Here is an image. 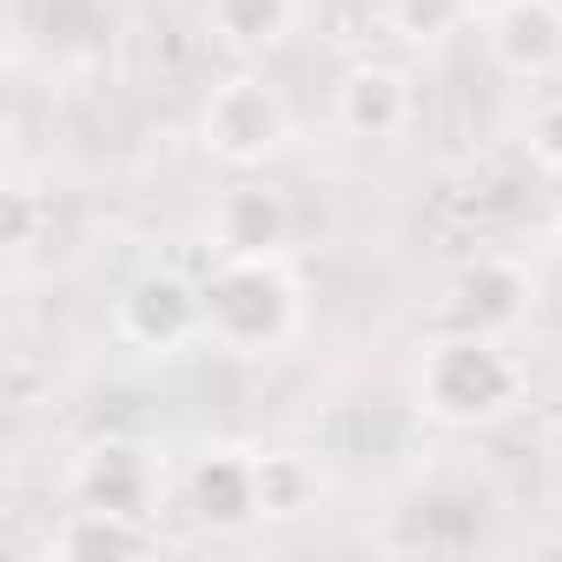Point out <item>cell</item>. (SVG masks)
I'll return each mask as SVG.
<instances>
[{"mask_svg": "<svg viewBox=\"0 0 562 562\" xmlns=\"http://www.w3.org/2000/svg\"><path fill=\"white\" fill-rule=\"evenodd\" d=\"M74 496L87 509H126V516H146L153 503V470L133 443L106 437V443H87L80 463H74Z\"/></svg>", "mask_w": 562, "mask_h": 562, "instance_id": "9", "label": "cell"}, {"mask_svg": "<svg viewBox=\"0 0 562 562\" xmlns=\"http://www.w3.org/2000/svg\"><path fill=\"white\" fill-rule=\"evenodd\" d=\"M205 338L225 351H278L299 331V285L278 265V251H225L205 278Z\"/></svg>", "mask_w": 562, "mask_h": 562, "instance_id": "1", "label": "cell"}, {"mask_svg": "<svg viewBox=\"0 0 562 562\" xmlns=\"http://www.w3.org/2000/svg\"><path fill=\"white\" fill-rule=\"evenodd\" d=\"M186 503L205 529H245L258 509V457H238V450H205L186 476Z\"/></svg>", "mask_w": 562, "mask_h": 562, "instance_id": "7", "label": "cell"}, {"mask_svg": "<svg viewBox=\"0 0 562 562\" xmlns=\"http://www.w3.org/2000/svg\"><path fill=\"white\" fill-rule=\"evenodd\" d=\"M205 331V292L179 271H146L120 299V338L139 351H179Z\"/></svg>", "mask_w": 562, "mask_h": 562, "instance_id": "4", "label": "cell"}, {"mask_svg": "<svg viewBox=\"0 0 562 562\" xmlns=\"http://www.w3.org/2000/svg\"><path fill=\"white\" fill-rule=\"evenodd\" d=\"M331 113H338V126L358 133V139H391V133H404V120H411V87H404L397 67L364 60V67H351V74L338 80Z\"/></svg>", "mask_w": 562, "mask_h": 562, "instance_id": "8", "label": "cell"}, {"mask_svg": "<svg viewBox=\"0 0 562 562\" xmlns=\"http://www.w3.org/2000/svg\"><path fill=\"white\" fill-rule=\"evenodd\" d=\"M8 245H14V251L34 245V192H27V186L8 192Z\"/></svg>", "mask_w": 562, "mask_h": 562, "instance_id": "16", "label": "cell"}, {"mask_svg": "<svg viewBox=\"0 0 562 562\" xmlns=\"http://www.w3.org/2000/svg\"><path fill=\"white\" fill-rule=\"evenodd\" d=\"M490 60L516 80H542L562 67V8L555 0H496L490 8Z\"/></svg>", "mask_w": 562, "mask_h": 562, "instance_id": "5", "label": "cell"}, {"mask_svg": "<svg viewBox=\"0 0 562 562\" xmlns=\"http://www.w3.org/2000/svg\"><path fill=\"white\" fill-rule=\"evenodd\" d=\"M549 218L562 225V166H549Z\"/></svg>", "mask_w": 562, "mask_h": 562, "instance_id": "17", "label": "cell"}, {"mask_svg": "<svg viewBox=\"0 0 562 562\" xmlns=\"http://www.w3.org/2000/svg\"><path fill=\"white\" fill-rule=\"evenodd\" d=\"M159 536L146 516H126V509H74V522L54 536V555L67 562H133V555H153Z\"/></svg>", "mask_w": 562, "mask_h": 562, "instance_id": "11", "label": "cell"}, {"mask_svg": "<svg viewBox=\"0 0 562 562\" xmlns=\"http://www.w3.org/2000/svg\"><path fill=\"white\" fill-rule=\"evenodd\" d=\"M212 232L225 251H285L292 238V199L278 186H232L212 212Z\"/></svg>", "mask_w": 562, "mask_h": 562, "instance_id": "10", "label": "cell"}, {"mask_svg": "<svg viewBox=\"0 0 562 562\" xmlns=\"http://www.w3.org/2000/svg\"><path fill=\"white\" fill-rule=\"evenodd\" d=\"M443 299H450L443 312H450L457 331H503V325H516L522 305H529V278H522L509 258H470V265L450 278Z\"/></svg>", "mask_w": 562, "mask_h": 562, "instance_id": "6", "label": "cell"}, {"mask_svg": "<svg viewBox=\"0 0 562 562\" xmlns=\"http://www.w3.org/2000/svg\"><path fill=\"white\" fill-rule=\"evenodd\" d=\"M391 21L411 41H443L470 21V0H391Z\"/></svg>", "mask_w": 562, "mask_h": 562, "instance_id": "14", "label": "cell"}, {"mask_svg": "<svg viewBox=\"0 0 562 562\" xmlns=\"http://www.w3.org/2000/svg\"><path fill=\"white\" fill-rule=\"evenodd\" d=\"M292 120H285V100H278V87L238 74L225 80L212 100H205V146L225 159V166H265L278 146H285Z\"/></svg>", "mask_w": 562, "mask_h": 562, "instance_id": "3", "label": "cell"}, {"mask_svg": "<svg viewBox=\"0 0 562 562\" xmlns=\"http://www.w3.org/2000/svg\"><path fill=\"white\" fill-rule=\"evenodd\" d=\"M417 397L437 424H490L522 397V371L490 331H450L424 351Z\"/></svg>", "mask_w": 562, "mask_h": 562, "instance_id": "2", "label": "cell"}, {"mask_svg": "<svg viewBox=\"0 0 562 562\" xmlns=\"http://www.w3.org/2000/svg\"><path fill=\"white\" fill-rule=\"evenodd\" d=\"M529 153H536L542 166H562V100H555V106H536V120H529Z\"/></svg>", "mask_w": 562, "mask_h": 562, "instance_id": "15", "label": "cell"}, {"mask_svg": "<svg viewBox=\"0 0 562 562\" xmlns=\"http://www.w3.org/2000/svg\"><path fill=\"white\" fill-rule=\"evenodd\" d=\"M312 503H318V470L305 457H292V450L258 457V509L265 516H299Z\"/></svg>", "mask_w": 562, "mask_h": 562, "instance_id": "13", "label": "cell"}, {"mask_svg": "<svg viewBox=\"0 0 562 562\" xmlns=\"http://www.w3.org/2000/svg\"><path fill=\"white\" fill-rule=\"evenodd\" d=\"M292 14L299 0H205V21L225 47L238 54H258V47H278L292 34Z\"/></svg>", "mask_w": 562, "mask_h": 562, "instance_id": "12", "label": "cell"}]
</instances>
